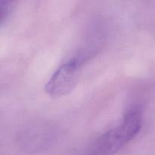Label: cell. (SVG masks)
Returning a JSON list of instances; mask_svg holds the SVG:
<instances>
[{
  "instance_id": "obj_2",
  "label": "cell",
  "mask_w": 155,
  "mask_h": 155,
  "mask_svg": "<svg viewBox=\"0 0 155 155\" xmlns=\"http://www.w3.org/2000/svg\"><path fill=\"white\" fill-rule=\"evenodd\" d=\"M54 127L47 122H36L26 127L18 136V145L24 152L36 154L48 148L55 139Z\"/></svg>"
},
{
  "instance_id": "obj_1",
  "label": "cell",
  "mask_w": 155,
  "mask_h": 155,
  "mask_svg": "<svg viewBox=\"0 0 155 155\" xmlns=\"http://www.w3.org/2000/svg\"><path fill=\"white\" fill-rule=\"evenodd\" d=\"M142 124V107L131 106L119 124L94 139L81 155H115L137 137Z\"/></svg>"
},
{
  "instance_id": "obj_3",
  "label": "cell",
  "mask_w": 155,
  "mask_h": 155,
  "mask_svg": "<svg viewBox=\"0 0 155 155\" xmlns=\"http://www.w3.org/2000/svg\"><path fill=\"white\" fill-rule=\"evenodd\" d=\"M80 71L67 60L63 61L45 83V92L53 98L68 94L75 86Z\"/></svg>"
},
{
  "instance_id": "obj_4",
  "label": "cell",
  "mask_w": 155,
  "mask_h": 155,
  "mask_svg": "<svg viewBox=\"0 0 155 155\" xmlns=\"http://www.w3.org/2000/svg\"><path fill=\"white\" fill-rule=\"evenodd\" d=\"M13 9L12 2H11L0 1V24L4 25L11 16Z\"/></svg>"
}]
</instances>
